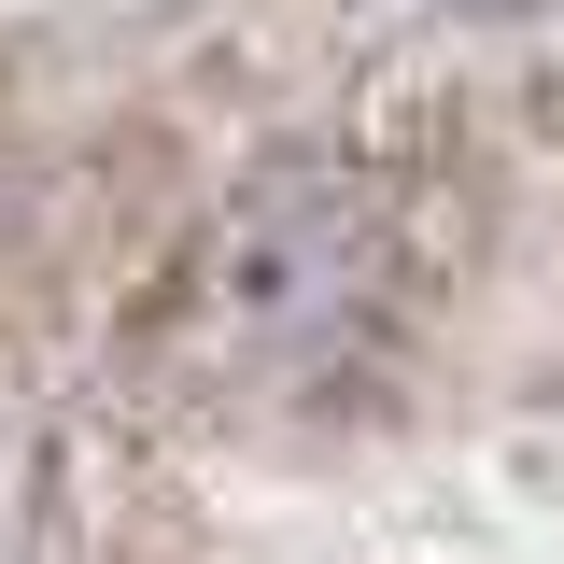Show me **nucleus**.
<instances>
[{
    "label": "nucleus",
    "mask_w": 564,
    "mask_h": 564,
    "mask_svg": "<svg viewBox=\"0 0 564 564\" xmlns=\"http://www.w3.org/2000/svg\"><path fill=\"white\" fill-rule=\"evenodd\" d=\"M339 296H352V226H339L325 184H282V198H254V212H226V226H212V269H198L212 339L282 352V339H311Z\"/></svg>",
    "instance_id": "obj_1"
}]
</instances>
